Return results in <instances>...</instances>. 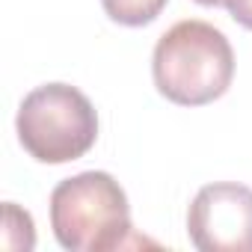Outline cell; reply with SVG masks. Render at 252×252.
I'll list each match as a JSON object with an SVG mask.
<instances>
[{
    "label": "cell",
    "mask_w": 252,
    "mask_h": 252,
    "mask_svg": "<svg viewBox=\"0 0 252 252\" xmlns=\"http://www.w3.org/2000/svg\"><path fill=\"white\" fill-rule=\"evenodd\" d=\"M51 228L68 252H113L143 246L134 231L131 205L122 184L110 172H80L51 193Z\"/></svg>",
    "instance_id": "1"
},
{
    "label": "cell",
    "mask_w": 252,
    "mask_h": 252,
    "mask_svg": "<svg viewBox=\"0 0 252 252\" xmlns=\"http://www.w3.org/2000/svg\"><path fill=\"white\" fill-rule=\"evenodd\" d=\"M155 86L181 107H205L222 98L234 80V51L222 30L187 18L172 24L152 54Z\"/></svg>",
    "instance_id": "2"
},
{
    "label": "cell",
    "mask_w": 252,
    "mask_h": 252,
    "mask_svg": "<svg viewBox=\"0 0 252 252\" xmlns=\"http://www.w3.org/2000/svg\"><path fill=\"white\" fill-rule=\"evenodd\" d=\"M15 131L39 163H68L83 158L98 140V113L92 101L68 83H45L24 95Z\"/></svg>",
    "instance_id": "3"
},
{
    "label": "cell",
    "mask_w": 252,
    "mask_h": 252,
    "mask_svg": "<svg viewBox=\"0 0 252 252\" xmlns=\"http://www.w3.org/2000/svg\"><path fill=\"white\" fill-rule=\"evenodd\" d=\"M187 237L199 252H252V187L205 184L190 202Z\"/></svg>",
    "instance_id": "4"
},
{
    "label": "cell",
    "mask_w": 252,
    "mask_h": 252,
    "mask_svg": "<svg viewBox=\"0 0 252 252\" xmlns=\"http://www.w3.org/2000/svg\"><path fill=\"white\" fill-rule=\"evenodd\" d=\"M169 0H101V6L107 12L110 21L122 24V27H146L152 24Z\"/></svg>",
    "instance_id": "5"
},
{
    "label": "cell",
    "mask_w": 252,
    "mask_h": 252,
    "mask_svg": "<svg viewBox=\"0 0 252 252\" xmlns=\"http://www.w3.org/2000/svg\"><path fill=\"white\" fill-rule=\"evenodd\" d=\"M222 6L228 9V15H231L240 27L252 30V0H225Z\"/></svg>",
    "instance_id": "6"
},
{
    "label": "cell",
    "mask_w": 252,
    "mask_h": 252,
    "mask_svg": "<svg viewBox=\"0 0 252 252\" xmlns=\"http://www.w3.org/2000/svg\"><path fill=\"white\" fill-rule=\"evenodd\" d=\"M196 3H199V6H214V9H217V6L225 3V0H196Z\"/></svg>",
    "instance_id": "7"
}]
</instances>
